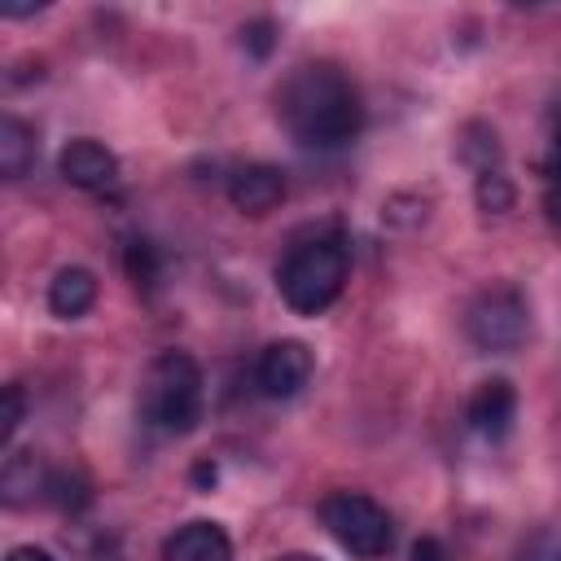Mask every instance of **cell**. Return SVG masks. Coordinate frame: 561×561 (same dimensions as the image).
Segmentation results:
<instances>
[{
	"label": "cell",
	"instance_id": "obj_1",
	"mask_svg": "<svg viewBox=\"0 0 561 561\" xmlns=\"http://www.w3.org/2000/svg\"><path fill=\"white\" fill-rule=\"evenodd\" d=\"M276 118L307 149H342L364 127L355 83L333 61H302L276 88Z\"/></svg>",
	"mask_w": 561,
	"mask_h": 561
},
{
	"label": "cell",
	"instance_id": "obj_2",
	"mask_svg": "<svg viewBox=\"0 0 561 561\" xmlns=\"http://www.w3.org/2000/svg\"><path fill=\"white\" fill-rule=\"evenodd\" d=\"M202 368L188 351H162L149 359L140 390H136V412L140 425L153 434H188L202 421Z\"/></svg>",
	"mask_w": 561,
	"mask_h": 561
},
{
	"label": "cell",
	"instance_id": "obj_3",
	"mask_svg": "<svg viewBox=\"0 0 561 561\" xmlns=\"http://www.w3.org/2000/svg\"><path fill=\"white\" fill-rule=\"evenodd\" d=\"M351 272V254L337 237H311L289 245L276 267V294L294 316H320L337 302Z\"/></svg>",
	"mask_w": 561,
	"mask_h": 561
},
{
	"label": "cell",
	"instance_id": "obj_4",
	"mask_svg": "<svg viewBox=\"0 0 561 561\" xmlns=\"http://www.w3.org/2000/svg\"><path fill=\"white\" fill-rule=\"evenodd\" d=\"M320 522L359 561H377L394 543L390 513L373 495H364V491H333V495H324L320 500Z\"/></svg>",
	"mask_w": 561,
	"mask_h": 561
},
{
	"label": "cell",
	"instance_id": "obj_5",
	"mask_svg": "<svg viewBox=\"0 0 561 561\" xmlns=\"http://www.w3.org/2000/svg\"><path fill=\"white\" fill-rule=\"evenodd\" d=\"M526 333H530V307H526L522 289H513V285L482 289L465 311V337L486 355L517 351L526 342Z\"/></svg>",
	"mask_w": 561,
	"mask_h": 561
},
{
	"label": "cell",
	"instance_id": "obj_6",
	"mask_svg": "<svg viewBox=\"0 0 561 561\" xmlns=\"http://www.w3.org/2000/svg\"><path fill=\"white\" fill-rule=\"evenodd\" d=\"M316 373V359H311V346L298 342V337H280L272 342L259 364H254V386L267 394V399H294Z\"/></svg>",
	"mask_w": 561,
	"mask_h": 561
},
{
	"label": "cell",
	"instance_id": "obj_7",
	"mask_svg": "<svg viewBox=\"0 0 561 561\" xmlns=\"http://www.w3.org/2000/svg\"><path fill=\"white\" fill-rule=\"evenodd\" d=\"M465 421H469V430H473L478 438H486V443L508 438V430H513V421H517V390H513V381H508V377H486V381L469 394Z\"/></svg>",
	"mask_w": 561,
	"mask_h": 561
},
{
	"label": "cell",
	"instance_id": "obj_8",
	"mask_svg": "<svg viewBox=\"0 0 561 561\" xmlns=\"http://www.w3.org/2000/svg\"><path fill=\"white\" fill-rule=\"evenodd\" d=\"M57 171H61L66 184H75V188H83V193H105V188L118 184V158H114L101 140H92V136L70 140V145L57 153Z\"/></svg>",
	"mask_w": 561,
	"mask_h": 561
},
{
	"label": "cell",
	"instance_id": "obj_9",
	"mask_svg": "<svg viewBox=\"0 0 561 561\" xmlns=\"http://www.w3.org/2000/svg\"><path fill=\"white\" fill-rule=\"evenodd\" d=\"M228 202L241 210V215H267L285 202V171L272 167V162H245L228 175Z\"/></svg>",
	"mask_w": 561,
	"mask_h": 561
},
{
	"label": "cell",
	"instance_id": "obj_10",
	"mask_svg": "<svg viewBox=\"0 0 561 561\" xmlns=\"http://www.w3.org/2000/svg\"><path fill=\"white\" fill-rule=\"evenodd\" d=\"M162 561H232V539L219 522H184L162 539Z\"/></svg>",
	"mask_w": 561,
	"mask_h": 561
},
{
	"label": "cell",
	"instance_id": "obj_11",
	"mask_svg": "<svg viewBox=\"0 0 561 561\" xmlns=\"http://www.w3.org/2000/svg\"><path fill=\"white\" fill-rule=\"evenodd\" d=\"M96 302V276L88 267H61L48 280V311L57 320H79Z\"/></svg>",
	"mask_w": 561,
	"mask_h": 561
},
{
	"label": "cell",
	"instance_id": "obj_12",
	"mask_svg": "<svg viewBox=\"0 0 561 561\" xmlns=\"http://www.w3.org/2000/svg\"><path fill=\"white\" fill-rule=\"evenodd\" d=\"M44 486H48V473H44V465H39L35 451L22 447V451H9L4 456V465H0V495H4L9 508L44 495Z\"/></svg>",
	"mask_w": 561,
	"mask_h": 561
},
{
	"label": "cell",
	"instance_id": "obj_13",
	"mask_svg": "<svg viewBox=\"0 0 561 561\" xmlns=\"http://www.w3.org/2000/svg\"><path fill=\"white\" fill-rule=\"evenodd\" d=\"M35 131L22 123V118H13V114H4L0 118V175L4 180H22L31 167H35Z\"/></svg>",
	"mask_w": 561,
	"mask_h": 561
},
{
	"label": "cell",
	"instance_id": "obj_14",
	"mask_svg": "<svg viewBox=\"0 0 561 561\" xmlns=\"http://www.w3.org/2000/svg\"><path fill=\"white\" fill-rule=\"evenodd\" d=\"M123 267H127V280H131L136 289H153V280H158V250H153V241L127 237V245H123Z\"/></svg>",
	"mask_w": 561,
	"mask_h": 561
},
{
	"label": "cell",
	"instance_id": "obj_15",
	"mask_svg": "<svg viewBox=\"0 0 561 561\" xmlns=\"http://www.w3.org/2000/svg\"><path fill=\"white\" fill-rule=\"evenodd\" d=\"M44 500H48V504H57L61 513H79V508L92 500V491H88V482H83L79 473H70V469H57V473H48Z\"/></svg>",
	"mask_w": 561,
	"mask_h": 561
},
{
	"label": "cell",
	"instance_id": "obj_16",
	"mask_svg": "<svg viewBox=\"0 0 561 561\" xmlns=\"http://www.w3.org/2000/svg\"><path fill=\"white\" fill-rule=\"evenodd\" d=\"M460 153H465V162H473L478 175H482V171H495V162H500V140H495L491 127L473 123V127H469V140L460 145Z\"/></svg>",
	"mask_w": 561,
	"mask_h": 561
},
{
	"label": "cell",
	"instance_id": "obj_17",
	"mask_svg": "<svg viewBox=\"0 0 561 561\" xmlns=\"http://www.w3.org/2000/svg\"><path fill=\"white\" fill-rule=\"evenodd\" d=\"M478 206H482L486 215H504V210L513 206V184H508V175H504L500 167L478 175Z\"/></svg>",
	"mask_w": 561,
	"mask_h": 561
},
{
	"label": "cell",
	"instance_id": "obj_18",
	"mask_svg": "<svg viewBox=\"0 0 561 561\" xmlns=\"http://www.w3.org/2000/svg\"><path fill=\"white\" fill-rule=\"evenodd\" d=\"M22 416H26V394H22L18 381H9L4 394H0V443L13 438V430L22 425Z\"/></svg>",
	"mask_w": 561,
	"mask_h": 561
},
{
	"label": "cell",
	"instance_id": "obj_19",
	"mask_svg": "<svg viewBox=\"0 0 561 561\" xmlns=\"http://www.w3.org/2000/svg\"><path fill=\"white\" fill-rule=\"evenodd\" d=\"M241 44H245L254 57H267V53H272V44H276V22H267V18L245 22V26H241Z\"/></svg>",
	"mask_w": 561,
	"mask_h": 561
},
{
	"label": "cell",
	"instance_id": "obj_20",
	"mask_svg": "<svg viewBox=\"0 0 561 561\" xmlns=\"http://www.w3.org/2000/svg\"><path fill=\"white\" fill-rule=\"evenodd\" d=\"M543 184H561V114L552 118L548 153H543Z\"/></svg>",
	"mask_w": 561,
	"mask_h": 561
},
{
	"label": "cell",
	"instance_id": "obj_21",
	"mask_svg": "<svg viewBox=\"0 0 561 561\" xmlns=\"http://www.w3.org/2000/svg\"><path fill=\"white\" fill-rule=\"evenodd\" d=\"M412 561H447V552H443L438 539H416L412 543Z\"/></svg>",
	"mask_w": 561,
	"mask_h": 561
},
{
	"label": "cell",
	"instance_id": "obj_22",
	"mask_svg": "<svg viewBox=\"0 0 561 561\" xmlns=\"http://www.w3.org/2000/svg\"><path fill=\"white\" fill-rule=\"evenodd\" d=\"M543 210H548V224L561 228V184H543Z\"/></svg>",
	"mask_w": 561,
	"mask_h": 561
},
{
	"label": "cell",
	"instance_id": "obj_23",
	"mask_svg": "<svg viewBox=\"0 0 561 561\" xmlns=\"http://www.w3.org/2000/svg\"><path fill=\"white\" fill-rule=\"evenodd\" d=\"M4 561H57L53 552H44V548H35V543H18V548H9V557Z\"/></svg>",
	"mask_w": 561,
	"mask_h": 561
},
{
	"label": "cell",
	"instance_id": "obj_24",
	"mask_svg": "<svg viewBox=\"0 0 561 561\" xmlns=\"http://www.w3.org/2000/svg\"><path fill=\"white\" fill-rule=\"evenodd\" d=\"M193 482H197V486H215V465H197V469H193Z\"/></svg>",
	"mask_w": 561,
	"mask_h": 561
},
{
	"label": "cell",
	"instance_id": "obj_25",
	"mask_svg": "<svg viewBox=\"0 0 561 561\" xmlns=\"http://www.w3.org/2000/svg\"><path fill=\"white\" fill-rule=\"evenodd\" d=\"M276 561H320V557H311V552H285V557H276Z\"/></svg>",
	"mask_w": 561,
	"mask_h": 561
}]
</instances>
